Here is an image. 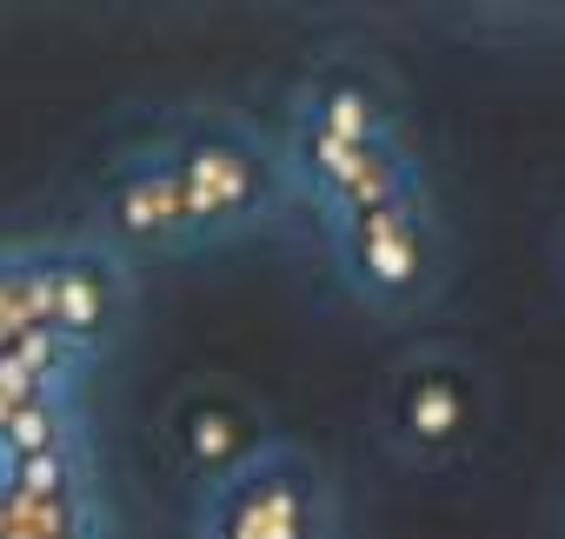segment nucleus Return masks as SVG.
I'll return each mask as SVG.
<instances>
[{"mask_svg": "<svg viewBox=\"0 0 565 539\" xmlns=\"http://www.w3.org/2000/svg\"><path fill=\"white\" fill-rule=\"evenodd\" d=\"M545 266H552V287L565 294V213H558L552 233H545Z\"/></svg>", "mask_w": 565, "mask_h": 539, "instance_id": "9d476101", "label": "nucleus"}, {"mask_svg": "<svg viewBox=\"0 0 565 539\" xmlns=\"http://www.w3.org/2000/svg\"><path fill=\"white\" fill-rule=\"evenodd\" d=\"M287 213L294 180L273 127L233 107H180L100 167L87 233L140 274L273 233Z\"/></svg>", "mask_w": 565, "mask_h": 539, "instance_id": "f257e3e1", "label": "nucleus"}, {"mask_svg": "<svg viewBox=\"0 0 565 539\" xmlns=\"http://www.w3.org/2000/svg\"><path fill=\"white\" fill-rule=\"evenodd\" d=\"M340 532H347L340 486L327 459L294 433L220 493L193 499L186 526V539H340Z\"/></svg>", "mask_w": 565, "mask_h": 539, "instance_id": "423d86ee", "label": "nucleus"}, {"mask_svg": "<svg viewBox=\"0 0 565 539\" xmlns=\"http://www.w3.org/2000/svg\"><path fill=\"white\" fill-rule=\"evenodd\" d=\"M160 466L167 479L186 493V499H206L220 493L226 479H239L253 459H266L279 440V420L273 406L246 387V380H226V373H193L167 393L160 406Z\"/></svg>", "mask_w": 565, "mask_h": 539, "instance_id": "39448f33", "label": "nucleus"}, {"mask_svg": "<svg viewBox=\"0 0 565 539\" xmlns=\"http://www.w3.org/2000/svg\"><path fill=\"white\" fill-rule=\"evenodd\" d=\"M492 373L459 340H413L373 380V440L406 479H466L492 446Z\"/></svg>", "mask_w": 565, "mask_h": 539, "instance_id": "7ed1b4c3", "label": "nucleus"}, {"mask_svg": "<svg viewBox=\"0 0 565 539\" xmlns=\"http://www.w3.org/2000/svg\"><path fill=\"white\" fill-rule=\"evenodd\" d=\"M320 240H327L340 294L366 320H386V327L426 320L452 294V274H459V240H452L433 187L340 213L320 226Z\"/></svg>", "mask_w": 565, "mask_h": 539, "instance_id": "20e7f679", "label": "nucleus"}, {"mask_svg": "<svg viewBox=\"0 0 565 539\" xmlns=\"http://www.w3.org/2000/svg\"><path fill=\"white\" fill-rule=\"evenodd\" d=\"M34 340H47L34 253H28V240H0V360L34 347Z\"/></svg>", "mask_w": 565, "mask_h": 539, "instance_id": "1a4fd4ad", "label": "nucleus"}, {"mask_svg": "<svg viewBox=\"0 0 565 539\" xmlns=\"http://www.w3.org/2000/svg\"><path fill=\"white\" fill-rule=\"evenodd\" d=\"M28 253H34V281H41V320H47V340L67 347L74 360L100 367L120 334L134 327V266L120 253H107L87 226L74 233H28Z\"/></svg>", "mask_w": 565, "mask_h": 539, "instance_id": "0eeeda50", "label": "nucleus"}, {"mask_svg": "<svg viewBox=\"0 0 565 539\" xmlns=\"http://www.w3.org/2000/svg\"><path fill=\"white\" fill-rule=\"evenodd\" d=\"M273 140H279V160H287V180H294V207L313 213L320 226L340 213H360L373 200L433 187L399 74L360 47L320 54L294 81L287 120L273 127Z\"/></svg>", "mask_w": 565, "mask_h": 539, "instance_id": "f03ea898", "label": "nucleus"}, {"mask_svg": "<svg viewBox=\"0 0 565 539\" xmlns=\"http://www.w3.org/2000/svg\"><path fill=\"white\" fill-rule=\"evenodd\" d=\"M0 539H114L94 446L54 459H0Z\"/></svg>", "mask_w": 565, "mask_h": 539, "instance_id": "6e6552de", "label": "nucleus"}]
</instances>
